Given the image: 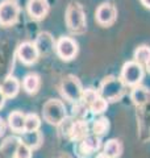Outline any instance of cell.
Segmentation results:
<instances>
[{
    "label": "cell",
    "mask_w": 150,
    "mask_h": 158,
    "mask_svg": "<svg viewBox=\"0 0 150 158\" xmlns=\"http://www.w3.org/2000/svg\"><path fill=\"white\" fill-rule=\"evenodd\" d=\"M66 25L74 34H83L87 29L86 13L81 3L71 2L66 8Z\"/></svg>",
    "instance_id": "cell-1"
},
{
    "label": "cell",
    "mask_w": 150,
    "mask_h": 158,
    "mask_svg": "<svg viewBox=\"0 0 150 158\" xmlns=\"http://www.w3.org/2000/svg\"><path fill=\"white\" fill-rule=\"evenodd\" d=\"M125 86L120 77L108 75L100 83L99 87V95L107 102H116L125 92Z\"/></svg>",
    "instance_id": "cell-2"
},
{
    "label": "cell",
    "mask_w": 150,
    "mask_h": 158,
    "mask_svg": "<svg viewBox=\"0 0 150 158\" xmlns=\"http://www.w3.org/2000/svg\"><path fill=\"white\" fill-rule=\"evenodd\" d=\"M8 125L13 132L24 133V129H25V115L21 111H15L12 113H9Z\"/></svg>",
    "instance_id": "cell-14"
},
{
    "label": "cell",
    "mask_w": 150,
    "mask_h": 158,
    "mask_svg": "<svg viewBox=\"0 0 150 158\" xmlns=\"http://www.w3.org/2000/svg\"><path fill=\"white\" fill-rule=\"evenodd\" d=\"M99 91L94 90V88H86V90H83V95H82V102L84 106H90L92 102H95L96 99L99 98Z\"/></svg>",
    "instance_id": "cell-24"
},
{
    "label": "cell",
    "mask_w": 150,
    "mask_h": 158,
    "mask_svg": "<svg viewBox=\"0 0 150 158\" xmlns=\"http://www.w3.org/2000/svg\"><path fill=\"white\" fill-rule=\"evenodd\" d=\"M96 23L102 27H111L117 19V9L112 3H103L95 12Z\"/></svg>",
    "instance_id": "cell-8"
},
{
    "label": "cell",
    "mask_w": 150,
    "mask_h": 158,
    "mask_svg": "<svg viewBox=\"0 0 150 158\" xmlns=\"http://www.w3.org/2000/svg\"><path fill=\"white\" fill-rule=\"evenodd\" d=\"M6 96H4V94L2 92V90H0V110L4 107V104H6Z\"/></svg>",
    "instance_id": "cell-27"
},
{
    "label": "cell",
    "mask_w": 150,
    "mask_h": 158,
    "mask_svg": "<svg viewBox=\"0 0 150 158\" xmlns=\"http://www.w3.org/2000/svg\"><path fill=\"white\" fill-rule=\"evenodd\" d=\"M109 129V120L107 117H99L94 121V125H92V132L95 136H103L106 135Z\"/></svg>",
    "instance_id": "cell-21"
},
{
    "label": "cell",
    "mask_w": 150,
    "mask_h": 158,
    "mask_svg": "<svg viewBox=\"0 0 150 158\" xmlns=\"http://www.w3.org/2000/svg\"><path fill=\"white\" fill-rule=\"evenodd\" d=\"M144 69H146V71L150 74V61L146 63V65H145V67H144Z\"/></svg>",
    "instance_id": "cell-29"
},
{
    "label": "cell",
    "mask_w": 150,
    "mask_h": 158,
    "mask_svg": "<svg viewBox=\"0 0 150 158\" xmlns=\"http://www.w3.org/2000/svg\"><path fill=\"white\" fill-rule=\"evenodd\" d=\"M20 7L16 0H3L0 3V25L9 27L17 21Z\"/></svg>",
    "instance_id": "cell-6"
},
{
    "label": "cell",
    "mask_w": 150,
    "mask_h": 158,
    "mask_svg": "<svg viewBox=\"0 0 150 158\" xmlns=\"http://www.w3.org/2000/svg\"><path fill=\"white\" fill-rule=\"evenodd\" d=\"M27 9L32 19L42 20L49 12V2L48 0H29Z\"/></svg>",
    "instance_id": "cell-12"
},
{
    "label": "cell",
    "mask_w": 150,
    "mask_h": 158,
    "mask_svg": "<svg viewBox=\"0 0 150 158\" xmlns=\"http://www.w3.org/2000/svg\"><path fill=\"white\" fill-rule=\"evenodd\" d=\"M13 158H32V149L20 141V144L16 148V152L13 154Z\"/></svg>",
    "instance_id": "cell-25"
},
{
    "label": "cell",
    "mask_w": 150,
    "mask_h": 158,
    "mask_svg": "<svg viewBox=\"0 0 150 158\" xmlns=\"http://www.w3.org/2000/svg\"><path fill=\"white\" fill-rule=\"evenodd\" d=\"M61 92L66 100L71 103H78L82 100L83 87L81 81L75 75H67L61 83Z\"/></svg>",
    "instance_id": "cell-5"
},
{
    "label": "cell",
    "mask_w": 150,
    "mask_h": 158,
    "mask_svg": "<svg viewBox=\"0 0 150 158\" xmlns=\"http://www.w3.org/2000/svg\"><path fill=\"white\" fill-rule=\"evenodd\" d=\"M69 136L74 141H82L83 138L88 136V125L84 120H77L73 121L69 129Z\"/></svg>",
    "instance_id": "cell-13"
},
{
    "label": "cell",
    "mask_w": 150,
    "mask_h": 158,
    "mask_svg": "<svg viewBox=\"0 0 150 158\" xmlns=\"http://www.w3.org/2000/svg\"><path fill=\"white\" fill-rule=\"evenodd\" d=\"M0 90L4 94L6 98H15L20 91V82L17 78L15 77H8L6 81L3 82Z\"/></svg>",
    "instance_id": "cell-15"
},
{
    "label": "cell",
    "mask_w": 150,
    "mask_h": 158,
    "mask_svg": "<svg viewBox=\"0 0 150 158\" xmlns=\"http://www.w3.org/2000/svg\"><path fill=\"white\" fill-rule=\"evenodd\" d=\"M107 107H108V102L104 100L102 96H99L96 100L92 102L91 104L88 106L90 111H91L92 113H95V115H102V113L107 110Z\"/></svg>",
    "instance_id": "cell-23"
},
{
    "label": "cell",
    "mask_w": 150,
    "mask_h": 158,
    "mask_svg": "<svg viewBox=\"0 0 150 158\" xmlns=\"http://www.w3.org/2000/svg\"><path fill=\"white\" fill-rule=\"evenodd\" d=\"M42 116L52 125H61L66 120V107L58 99H50L44 104Z\"/></svg>",
    "instance_id": "cell-3"
},
{
    "label": "cell",
    "mask_w": 150,
    "mask_h": 158,
    "mask_svg": "<svg viewBox=\"0 0 150 158\" xmlns=\"http://www.w3.org/2000/svg\"><path fill=\"white\" fill-rule=\"evenodd\" d=\"M4 132H6V123H4V120L0 117V137L4 135Z\"/></svg>",
    "instance_id": "cell-26"
},
{
    "label": "cell",
    "mask_w": 150,
    "mask_h": 158,
    "mask_svg": "<svg viewBox=\"0 0 150 158\" xmlns=\"http://www.w3.org/2000/svg\"><path fill=\"white\" fill-rule=\"evenodd\" d=\"M140 2L142 3V6H144V7H146V8L150 9V0H140Z\"/></svg>",
    "instance_id": "cell-28"
},
{
    "label": "cell",
    "mask_w": 150,
    "mask_h": 158,
    "mask_svg": "<svg viewBox=\"0 0 150 158\" xmlns=\"http://www.w3.org/2000/svg\"><path fill=\"white\" fill-rule=\"evenodd\" d=\"M34 45H36L40 56H48L56 49V41L49 32H40L34 41Z\"/></svg>",
    "instance_id": "cell-11"
},
{
    "label": "cell",
    "mask_w": 150,
    "mask_h": 158,
    "mask_svg": "<svg viewBox=\"0 0 150 158\" xmlns=\"http://www.w3.org/2000/svg\"><path fill=\"white\" fill-rule=\"evenodd\" d=\"M40 85H41L40 77L34 73H31V74H28V75H25L24 81H23V87H24L25 92L31 94V95H33V94H36L38 91Z\"/></svg>",
    "instance_id": "cell-18"
},
{
    "label": "cell",
    "mask_w": 150,
    "mask_h": 158,
    "mask_svg": "<svg viewBox=\"0 0 150 158\" xmlns=\"http://www.w3.org/2000/svg\"><path fill=\"white\" fill-rule=\"evenodd\" d=\"M56 52L63 61H71L78 54V44L71 37L62 36L56 42Z\"/></svg>",
    "instance_id": "cell-7"
},
{
    "label": "cell",
    "mask_w": 150,
    "mask_h": 158,
    "mask_svg": "<svg viewBox=\"0 0 150 158\" xmlns=\"http://www.w3.org/2000/svg\"><path fill=\"white\" fill-rule=\"evenodd\" d=\"M133 61H136L140 63L141 66L145 67V65L150 61V48L146 45H141L134 50V56H133Z\"/></svg>",
    "instance_id": "cell-20"
},
{
    "label": "cell",
    "mask_w": 150,
    "mask_h": 158,
    "mask_svg": "<svg viewBox=\"0 0 150 158\" xmlns=\"http://www.w3.org/2000/svg\"><path fill=\"white\" fill-rule=\"evenodd\" d=\"M59 158H71V157H70L69 154H62V156L59 157Z\"/></svg>",
    "instance_id": "cell-31"
},
{
    "label": "cell",
    "mask_w": 150,
    "mask_h": 158,
    "mask_svg": "<svg viewBox=\"0 0 150 158\" xmlns=\"http://www.w3.org/2000/svg\"><path fill=\"white\" fill-rule=\"evenodd\" d=\"M44 141V137L41 135L40 131H36V132H24L23 133V140L21 142H24L25 145H28L31 149H37V148L41 146Z\"/></svg>",
    "instance_id": "cell-17"
},
{
    "label": "cell",
    "mask_w": 150,
    "mask_h": 158,
    "mask_svg": "<svg viewBox=\"0 0 150 158\" xmlns=\"http://www.w3.org/2000/svg\"><path fill=\"white\" fill-rule=\"evenodd\" d=\"M100 148V137L95 135H88L86 138L78 142L77 145V154L79 158H88L94 152Z\"/></svg>",
    "instance_id": "cell-10"
},
{
    "label": "cell",
    "mask_w": 150,
    "mask_h": 158,
    "mask_svg": "<svg viewBox=\"0 0 150 158\" xmlns=\"http://www.w3.org/2000/svg\"><path fill=\"white\" fill-rule=\"evenodd\" d=\"M120 79L128 87H136L138 85H141L144 79V66H141L136 61L125 62L121 69Z\"/></svg>",
    "instance_id": "cell-4"
},
{
    "label": "cell",
    "mask_w": 150,
    "mask_h": 158,
    "mask_svg": "<svg viewBox=\"0 0 150 158\" xmlns=\"http://www.w3.org/2000/svg\"><path fill=\"white\" fill-rule=\"evenodd\" d=\"M17 57L24 65H33V63L37 62L40 53L36 45H34V42L25 41L20 44V46L17 48Z\"/></svg>",
    "instance_id": "cell-9"
},
{
    "label": "cell",
    "mask_w": 150,
    "mask_h": 158,
    "mask_svg": "<svg viewBox=\"0 0 150 158\" xmlns=\"http://www.w3.org/2000/svg\"><path fill=\"white\" fill-rule=\"evenodd\" d=\"M123 145L119 140H109L106 145H104V154L108 158H119L121 156Z\"/></svg>",
    "instance_id": "cell-19"
},
{
    "label": "cell",
    "mask_w": 150,
    "mask_h": 158,
    "mask_svg": "<svg viewBox=\"0 0 150 158\" xmlns=\"http://www.w3.org/2000/svg\"><path fill=\"white\" fill-rule=\"evenodd\" d=\"M41 120L36 113H28L25 115V129L24 132H36L40 129Z\"/></svg>",
    "instance_id": "cell-22"
},
{
    "label": "cell",
    "mask_w": 150,
    "mask_h": 158,
    "mask_svg": "<svg viewBox=\"0 0 150 158\" xmlns=\"http://www.w3.org/2000/svg\"><path fill=\"white\" fill-rule=\"evenodd\" d=\"M96 158H108V157H107L106 154H104V153H100V154H99Z\"/></svg>",
    "instance_id": "cell-30"
},
{
    "label": "cell",
    "mask_w": 150,
    "mask_h": 158,
    "mask_svg": "<svg viewBox=\"0 0 150 158\" xmlns=\"http://www.w3.org/2000/svg\"><path fill=\"white\" fill-rule=\"evenodd\" d=\"M150 98V91L148 90L145 86H141L138 85L136 87L132 88V92H131V99L133 102V104L136 106H144L145 103H146L149 100Z\"/></svg>",
    "instance_id": "cell-16"
}]
</instances>
